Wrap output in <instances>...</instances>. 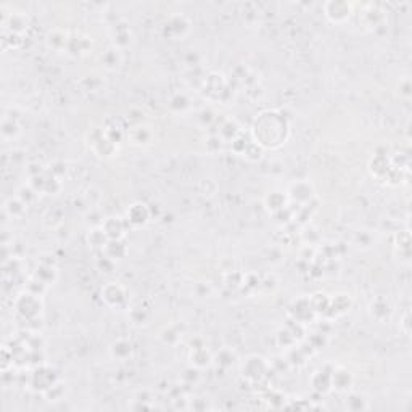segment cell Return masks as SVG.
I'll list each match as a JSON object with an SVG mask.
<instances>
[{
    "instance_id": "cell-1",
    "label": "cell",
    "mask_w": 412,
    "mask_h": 412,
    "mask_svg": "<svg viewBox=\"0 0 412 412\" xmlns=\"http://www.w3.org/2000/svg\"><path fill=\"white\" fill-rule=\"evenodd\" d=\"M15 306H16V311H18V314L23 316L24 319H27V321L36 319V317L39 316L41 307H42L41 301H39V296L34 295V293H31V292L20 295V298L16 300Z\"/></svg>"
},
{
    "instance_id": "cell-2",
    "label": "cell",
    "mask_w": 412,
    "mask_h": 412,
    "mask_svg": "<svg viewBox=\"0 0 412 412\" xmlns=\"http://www.w3.org/2000/svg\"><path fill=\"white\" fill-rule=\"evenodd\" d=\"M267 370V364L264 362L262 358H253L246 359V362L243 364V375L250 380H261L264 377V373Z\"/></svg>"
},
{
    "instance_id": "cell-3",
    "label": "cell",
    "mask_w": 412,
    "mask_h": 412,
    "mask_svg": "<svg viewBox=\"0 0 412 412\" xmlns=\"http://www.w3.org/2000/svg\"><path fill=\"white\" fill-rule=\"evenodd\" d=\"M102 295H103V300L107 301L109 306H119L124 303V290L119 287L116 283H108L105 288L102 290Z\"/></svg>"
},
{
    "instance_id": "cell-4",
    "label": "cell",
    "mask_w": 412,
    "mask_h": 412,
    "mask_svg": "<svg viewBox=\"0 0 412 412\" xmlns=\"http://www.w3.org/2000/svg\"><path fill=\"white\" fill-rule=\"evenodd\" d=\"M150 217V211L145 205L142 203H137V205H132L128 211V221L134 226H144V224L148 221Z\"/></svg>"
},
{
    "instance_id": "cell-5",
    "label": "cell",
    "mask_w": 412,
    "mask_h": 412,
    "mask_svg": "<svg viewBox=\"0 0 412 412\" xmlns=\"http://www.w3.org/2000/svg\"><path fill=\"white\" fill-rule=\"evenodd\" d=\"M124 222L118 217H109L103 224V230L109 240H119L124 235Z\"/></svg>"
},
{
    "instance_id": "cell-6",
    "label": "cell",
    "mask_w": 412,
    "mask_h": 412,
    "mask_svg": "<svg viewBox=\"0 0 412 412\" xmlns=\"http://www.w3.org/2000/svg\"><path fill=\"white\" fill-rule=\"evenodd\" d=\"M52 370H43L39 369L36 373H32V387L41 388L43 391H47L48 388L53 387V375Z\"/></svg>"
},
{
    "instance_id": "cell-7",
    "label": "cell",
    "mask_w": 412,
    "mask_h": 412,
    "mask_svg": "<svg viewBox=\"0 0 412 412\" xmlns=\"http://www.w3.org/2000/svg\"><path fill=\"white\" fill-rule=\"evenodd\" d=\"M105 251H107L108 258H111V260H119V258L126 256L128 248L121 243V240H108V243L105 245Z\"/></svg>"
},
{
    "instance_id": "cell-8",
    "label": "cell",
    "mask_w": 412,
    "mask_h": 412,
    "mask_svg": "<svg viewBox=\"0 0 412 412\" xmlns=\"http://www.w3.org/2000/svg\"><path fill=\"white\" fill-rule=\"evenodd\" d=\"M87 240H89V243L92 246H95V248H105V245L108 243L109 239L102 227V229H93L89 234V237H87Z\"/></svg>"
},
{
    "instance_id": "cell-9",
    "label": "cell",
    "mask_w": 412,
    "mask_h": 412,
    "mask_svg": "<svg viewBox=\"0 0 412 412\" xmlns=\"http://www.w3.org/2000/svg\"><path fill=\"white\" fill-rule=\"evenodd\" d=\"M311 187L304 184V182H300V184H295L293 189H292V196L295 200L298 201H306L311 198Z\"/></svg>"
},
{
    "instance_id": "cell-10",
    "label": "cell",
    "mask_w": 412,
    "mask_h": 412,
    "mask_svg": "<svg viewBox=\"0 0 412 412\" xmlns=\"http://www.w3.org/2000/svg\"><path fill=\"white\" fill-rule=\"evenodd\" d=\"M55 277H57V274H55V269L52 266H47V264H42L39 269H37L36 272V279H39L41 282H43L45 285L52 283Z\"/></svg>"
},
{
    "instance_id": "cell-11",
    "label": "cell",
    "mask_w": 412,
    "mask_h": 412,
    "mask_svg": "<svg viewBox=\"0 0 412 412\" xmlns=\"http://www.w3.org/2000/svg\"><path fill=\"white\" fill-rule=\"evenodd\" d=\"M351 383V377H349V372L346 370H337L333 372L332 375V385L337 387L338 390H345Z\"/></svg>"
},
{
    "instance_id": "cell-12",
    "label": "cell",
    "mask_w": 412,
    "mask_h": 412,
    "mask_svg": "<svg viewBox=\"0 0 412 412\" xmlns=\"http://www.w3.org/2000/svg\"><path fill=\"white\" fill-rule=\"evenodd\" d=\"M113 356L114 358H119V359H124V358H128V356L130 354V351H132V346H130L129 342H124V340H119V342H116L113 345Z\"/></svg>"
},
{
    "instance_id": "cell-13",
    "label": "cell",
    "mask_w": 412,
    "mask_h": 412,
    "mask_svg": "<svg viewBox=\"0 0 412 412\" xmlns=\"http://www.w3.org/2000/svg\"><path fill=\"white\" fill-rule=\"evenodd\" d=\"M24 206H26L24 201H21V200H10L7 203V206H5V210L12 214V216H20V214H23Z\"/></svg>"
},
{
    "instance_id": "cell-14",
    "label": "cell",
    "mask_w": 412,
    "mask_h": 412,
    "mask_svg": "<svg viewBox=\"0 0 412 412\" xmlns=\"http://www.w3.org/2000/svg\"><path fill=\"white\" fill-rule=\"evenodd\" d=\"M10 24H12L13 32H21L27 27V18H24L23 15H13L10 18Z\"/></svg>"
},
{
    "instance_id": "cell-15",
    "label": "cell",
    "mask_w": 412,
    "mask_h": 412,
    "mask_svg": "<svg viewBox=\"0 0 412 412\" xmlns=\"http://www.w3.org/2000/svg\"><path fill=\"white\" fill-rule=\"evenodd\" d=\"M346 406H348L351 411H361V409L367 408V403H366V399L362 398V396H358V394H351L349 399H348V403H346Z\"/></svg>"
},
{
    "instance_id": "cell-16",
    "label": "cell",
    "mask_w": 412,
    "mask_h": 412,
    "mask_svg": "<svg viewBox=\"0 0 412 412\" xmlns=\"http://www.w3.org/2000/svg\"><path fill=\"white\" fill-rule=\"evenodd\" d=\"M192 359L195 361L196 366H206L210 362V356H208L206 349L203 348H195V351L192 353Z\"/></svg>"
},
{
    "instance_id": "cell-17",
    "label": "cell",
    "mask_w": 412,
    "mask_h": 412,
    "mask_svg": "<svg viewBox=\"0 0 412 412\" xmlns=\"http://www.w3.org/2000/svg\"><path fill=\"white\" fill-rule=\"evenodd\" d=\"M27 288H29V292L31 293H34L37 296H41L43 293V290H45V283L41 282L39 279H36V280H31L29 285H27Z\"/></svg>"
},
{
    "instance_id": "cell-18",
    "label": "cell",
    "mask_w": 412,
    "mask_h": 412,
    "mask_svg": "<svg viewBox=\"0 0 412 412\" xmlns=\"http://www.w3.org/2000/svg\"><path fill=\"white\" fill-rule=\"evenodd\" d=\"M36 198V190H32V189H21V194H20V200L21 201H24L26 205H29V203Z\"/></svg>"
},
{
    "instance_id": "cell-19",
    "label": "cell",
    "mask_w": 412,
    "mask_h": 412,
    "mask_svg": "<svg viewBox=\"0 0 412 412\" xmlns=\"http://www.w3.org/2000/svg\"><path fill=\"white\" fill-rule=\"evenodd\" d=\"M171 107L175 108V109H184V108L189 107V100H187L184 95H177L175 98H173Z\"/></svg>"
}]
</instances>
